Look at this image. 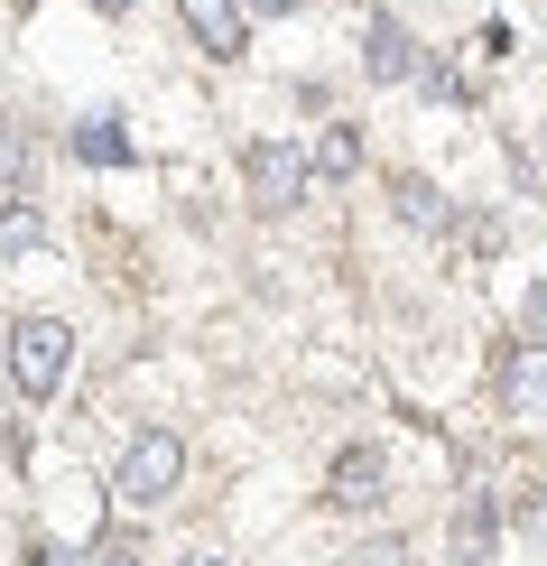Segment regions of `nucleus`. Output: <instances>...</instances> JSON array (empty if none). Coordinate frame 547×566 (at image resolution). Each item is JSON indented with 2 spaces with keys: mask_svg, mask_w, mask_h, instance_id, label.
I'll return each instance as SVG.
<instances>
[{
  "mask_svg": "<svg viewBox=\"0 0 547 566\" xmlns=\"http://www.w3.org/2000/svg\"><path fill=\"white\" fill-rule=\"evenodd\" d=\"M380 492H390V464H380L371 446H344L335 474H325V502L335 511H380Z\"/></svg>",
  "mask_w": 547,
  "mask_h": 566,
  "instance_id": "obj_5",
  "label": "nucleus"
},
{
  "mask_svg": "<svg viewBox=\"0 0 547 566\" xmlns=\"http://www.w3.org/2000/svg\"><path fill=\"white\" fill-rule=\"evenodd\" d=\"M177 19H186V38H196L213 65H232L251 46V10L242 0H177Z\"/></svg>",
  "mask_w": 547,
  "mask_h": 566,
  "instance_id": "obj_4",
  "label": "nucleus"
},
{
  "mask_svg": "<svg viewBox=\"0 0 547 566\" xmlns=\"http://www.w3.org/2000/svg\"><path fill=\"white\" fill-rule=\"evenodd\" d=\"M177 566H223V557H177Z\"/></svg>",
  "mask_w": 547,
  "mask_h": 566,
  "instance_id": "obj_14",
  "label": "nucleus"
},
{
  "mask_svg": "<svg viewBox=\"0 0 547 566\" xmlns=\"http://www.w3.org/2000/svg\"><path fill=\"white\" fill-rule=\"evenodd\" d=\"M93 10H112V19H122V10H139V0H93Z\"/></svg>",
  "mask_w": 547,
  "mask_h": 566,
  "instance_id": "obj_13",
  "label": "nucleus"
},
{
  "mask_svg": "<svg viewBox=\"0 0 547 566\" xmlns=\"http://www.w3.org/2000/svg\"><path fill=\"white\" fill-rule=\"evenodd\" d=\"M65 371H75V325L65 316H19L10 325V381H19V399H56Z\"/></svg>",
  "mask_w": 547,
  "mask_h": 566,
  "instance_id": "obj_1",
  "label": "nucleus"
},
{
  "mask_svg": "<svg viewBox=\"0 0 547 566\" xmlns=\"http://www.w3.org/2000/svg\"><path fill=\"white\" fill-rule=\"evenodd\" d=\"M242 10H251V19H278V10H297V0H242Z\"/></svg>",
  "mask_w": 547,
  "mask_h": 566,
  "instance_id": "obj_12",
  "label": "nucleus"
},
{
  "mask_svg": "<svg viewBox=\"0 0 547 566\" xmlns=\"http://www.w3.org/2000/svg\"><path fill=\"white\" fill-rule=\"evenodd\" d=\"M390 196H399V223H418V232H445V223H455V205H445L427 177H399Z\"/></svg>",
  "mask_w": 547,
  "mask_h": 566,
  "instance_id": "obj_8",
  "label": "nucleus"
},
{
  "mask_svg": "<svg viewBox=\"0 0 547 566\" xmlns=\"http://www.w3.org/2000/svg\"><path fill=\"white\" fill-rule=\"evenodd\" d=\"M306 158H316V177L335 186V177H353V168H362V130H353V122H335V130L316 139V149H306Z\"/></svg>",
  "mask_w": 547,
  "mask_h": 566,
  "instance_id": "obj_9",
  "label": "nucleus"
},
{
  "mask_svg": "<svg viewBox=\"0 0 547 566\" xmlns=\"http://www.w3.org/2000/svg\"><path fill=\"white\" fill-rule=\"evenodd\" d=\"M242 177H251V205H260V214H288V205H306V186H316V158H306L297 139H251V149H242Z\"/></svg>",
  "mask_w": 547,
  "mask_h": 566,
  "instance_id": "obj_3",
  "label": "nucleus"
},
{
  "mask_svg": "<svg viewBox=\"0 0 547 566\" xmlns=\"http://www.w3.org/2000/svg\"><path fill=\"white\" fill-rule=\"evenodd\" d=\"M103 566H139V557H103Z\"/></svg>",
  "mask_w": 547,
  "mask_h": 566,
  "instance_id": "obj_15",
  "label": "nucleus"
},
{
  "mask_svg": "<svg viewBox=\"0 0 547 566\" xmlns=\"http://www.w3.org/2000/svg\"><path fill=\"white\" fill-rule=\"evenodd\" d=\"M177 483H186V437H177V428H139V437L122 446L112 492H122L130 511H158V502H177Z\"/></svg>",
  "mask_w": 547,
  "mask_h": 566,
  "instance_id": "obj_2",
  "label": "nucleus"
},
{
  "mask_svg": "<svg viewBox=\"0 0 547 566\" xmlns=\"http://www.w3.org/2000/svg\"><path fill=\"white\" fill-rule=\"evenodd\" d=\"M362 65H371V84H399V75H418V46L399 19H371L362 29Z\"/></svg>",
  "mask_w": 547,
  "mask_h": 566,
  "instance_id": "obj_7",
  "label": "nucleus"
},
{
  "mask_svg": "<svg viewBox=\"0 0 547 566\" xmlns=\"http://www.w3.org/2000/svg\"><path fill=\"white\" fill-rule=\"evenodd\" d=\"M502 409L529 418V428H547V344H519L502 363Z\"/></svg>",
  "mask_w": 547,
  "mask_h": 566,
  "instance_id": "obj_6",
  "label": "nucleus"
},
{
  "mask_svg": "<svg viewBox=\"0 0 547 566\" xmlns=\"http://www.w3.org/2000/svg\"><path fill=\"white\" fill-rule=\"evenodd\" d=\"M0 196H29V139L0 122Z\"/></svg>",
  "mask_w": 547,
  "mask_h": 566,
  "instance_id": "obj_11",
  "label": "nucleus"
},
{
  "mask_svg": "<svg viewBox=\"0 0 547 566\" xmlns=\"http://www.w3.org/2000/svg\"><path fill=\"white\" fill-rule=\"evenodd\" d=\"M29 242H38V205L29 196H0V261H19Z\"/></svg>",
  "mask_w": 547,
  "mask_h": 566,
  "instance_id": "obj_10",
  "label": "nucleus"
}]
</instances>
